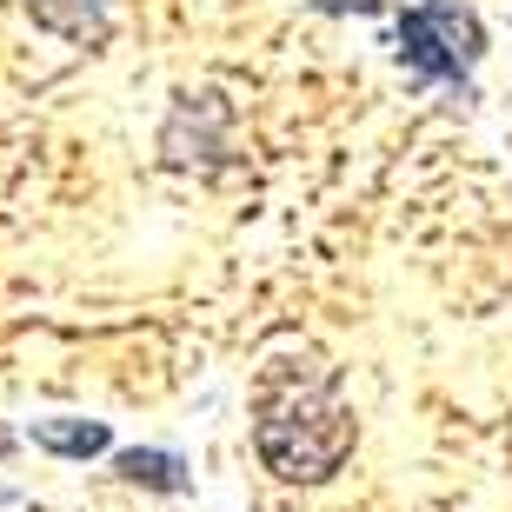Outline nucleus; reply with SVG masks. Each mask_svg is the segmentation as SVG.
Returning <instances> with one entry per match:
<instances>
[{
    "label": "nucleus",
    "mask_w": 512,
    "mask_h": 512,
    "mask_svg": "<svg viewBox=\"0 0 512 512\" xmlns=\"http://www.w3.org/2000/svg\"><path fill=\"white\" fill-rule=\"evenodd\" d=\"M253 446H260L266 473H280L286 486H320L346 466L353 453V413H346L340 386L326 380H293L260 406V426H253Z\"/></svg>",
    "instance_id": "1"
},
{
    "label": "nucleus",
    "mask_w": 512,
    "mask_h": 512,
    "mask_svg": "<svg viewBox=\"0 0 512 512\" xmlns=\"http://www.w3.org/2000/svg\"><path fill=\"white\" fill-rule=\"evenodd\" d=\"M479 54H486V27L466 0H419L399 14V60L426 80H473Z\"/></svg>",
    "instance_id": "2"
},
{
    "label": "nucleus",
    "mask_w": 512,
    "mask_h": 512,
    "mask_svg": "<svg viewBox=\"0 0 512 512\" xmlns=\"http://www.w3.org/2000/svg\"><path fill=\"white\" fill-rule=\"evenodd\" d=\"M27 439H34L40 453H60V459H94L114 446V433H107V419H34L27 426Z\"/></svg>",
    "instance_id": "3"
},
{
    "label": "nucleus",
    "mask_w": 512,
    "mask_h": 512,
    "mask_svg": "<svg viewBox=\"0 0 512 512\" xmlns=\"http://www.w3.org/2000/svg\"><path fill=\"white\" fill-rule=\"evenodd\" d=\"M34 20L60 40H94L107 27V0H34Z\"/></svg>",
    "instance_id": "4"
},
{
    "label": "nucleus",
    "mask_w": 512,
    "mask_h": 512,
    "mask_svg": "<svg viewBox=\"0 0 512 512\" xmlns=\"http://www.w3.org/2000/svg\"><path fill=\"white\" fill-rule=\"evenodd\" d=\"M114 473L127 479V486H147V493H187V466L173 453H140V446H133V453L114 459Z\"/></svg>",
    "instance_id": "5"
}]
</instances>
